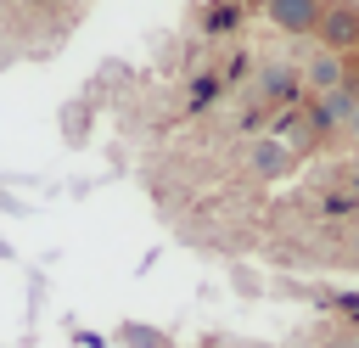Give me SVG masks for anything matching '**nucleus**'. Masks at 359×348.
<instances>
[{"instance_id":"4","label":"nucleus","mask_w":359,"mask_h":348,"mask_svg":"<svg viewBox=\"0 0 359 348\" xmlns=\"http://www.w3.org/2000/svg\"><path fill=\"white\" fill-rule=\"evenodd\" d=\"M286 168H292V146H286V140H252V174L275 180V174H286Z\"/></svg>"},{"instance_id":"3","label":"nucleus","mask_w":359,"mask_h":348,"mask_svg":"<svg viewBox=\"0 0 359 348\" xmlns=\"http://www.w3.org/2000/svg\"><path fill=\"white\" fill-rule=\"evenodd\" d=\"M303 84H309L314 95H325V90L348 84V79H342V56H337V51H320V56H309V62H303Z\"/></svg>"},{"instance_id":"2","label":"nucleus","mask_w":359,"mask_h":348,"mask_svg":"<svg viewBox=\"0 0 359 348\" xmlns=\"http://www.w3.org/2000/svg\"><path fill=\"white\" fill-rule=\"evenodd\" d=\"M264 6H269V22H275L280 34L303 39V34H314V22H320V6H325V0H264Z\"/></svg>"},{"instance_id":"10","label":"nucleus","mask_w":359,"mask_h":348,"mask_svg":"<svg viewBox=\"0 0 359 348\" xmlns=\"http://www.w3.org/2000/svg\"><path fill=\"white\" fill-rule=\"evenodd\" d=\"M348 348H359V331H353V337H348Z\"/></svg>"},{"instance_id":"6","label":"nucleus","mask_w":359,"mask_h":348,"mask_svg":"<svg viewBox=\"0 0 359 348\" xmlns=\"http://www.w3.org/2000/svg\"><path fill=\"white\" fill-rule=\"evenodd\" d=\"M123 342H129V348H168V342H163L157 331H146V326H123Z\"/></svg>"},{"instance_id":"7","label":"nucleus","mask_w":359,"mask_h":348,"mask_svg":"<svg viewBox=\"0 0 359 348\" xmlns=\"http://www.w3.org/2000/svg\"><path fill=\"white\" fill-rule=\"evenodd\" d=\"M208 22H213V28H230V22H236V11H230V6H224V0H219V6H213V17H208Z\"/></svg>"},{"instance_id":"5","label":"nucleus","mask_w":359,"mask_h":348,"mask_svg":"<svg viewBox=\"0 0 359 348\" xmlns=\"http://www.w3.org/2000/svg\"><path fill=\"white\" fill-rule=\"evenodd\" d=\"M353 107H359V101H353V90H348V84H337V90H325V95H320V118H325V123H348V118H353Z\"/></svg>"},{"instance_id":"11","label":"nucleus","mask_w":359,"mask_h":348,"mask_svg":"<svg viewBox=\"0 0 359 348\" xmlns=\"http://www.w3.org/2000/svg\"><path fill=\"white\" fill-rule=\"evenodd\" d=\"M230 6H258V0H230Z\"/></svg>"},{"instance_id":"9","label":"nucleus","mask_w":359,"mask_h":348,"mask_svg":"<svg viewBox=\"0 0 359 348\" xmlns=\"http://www.w3.org/2000/svg\"><path fill=\"white\" fill-rule=\"evenodd\" d=\"M348 129H353V140H359V107H353V118H348Z\"/></svg>"},{"instance_id":"1","label":"nucleus","mask_w":359,"mask_h":348,"mask_svg":"<svg viewBox=\"0 0 359 348\" xmlns=\"http://www.w3.org/2000/svg\"><path fill=\"white\" fill-rule=\"evenodd\" d=\"M314 34H320L331 51H353V45H359V6H353V0H325Z\"/></svg>"},{"instance_id":"8","label":"nucleus","mask_w":359,"mask_h":348,"mask_svg":"<svg viewBox=\"0 0 359 348\" xmlns=\"http://www.w3.org/2000/svg\"><path fill=\"white\" fill-rule=\"evenodd\" d=\"M342 309H348V314H353V320H359V297H342Z\"/></svg>"}]
</instances>
